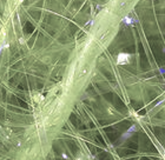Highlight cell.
<instances>
[{"label": "cell", "mask_w": 165, "mask_h": 160, "mask_svg": "<svg viewBox=\"0 0 165 160\" xmlns=\"http://www.w3.org/2000/svg\"><path fill=\"white\" fill-rule=\"evenodd\" d=\"M130 60V55L126 53H120L118 55V64H127Z\"/></svg>", "instance_id": "6da1fadb"}]
</instances>
